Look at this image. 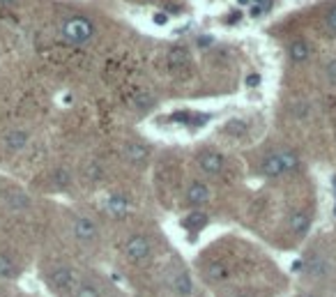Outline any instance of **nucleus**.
Returning a JSON list of instances; mask_svg holds the SVG:
<instances>
[{
	"label": "nucleus",
	"mask_w": 336,
	"mask_h": 297,
	"mask_svg": "<svg viewBox=\"0 0 336 297\" xmlns=\"http://www.w3.org/2000/svg\"><path fill=\"white\" fill-rule=\"evenodd\" d=\"M92 35H95V25L86 16H71L62 21V37L71 44H88Z\"/></svg>",
	"instance_id": "1"
},
{
	"label": "nucleus",
	"mask_w": 336,
	"mask_h": 297,
	"mask_svg": "<svg viewBox=\"0 0 336 297\" xmlns=\"http://www.w3.org/2000/svg\"><path fill=\"white\" fill-rule=\"evenodd\" d=\"M49 283L55 288V290H76V288H79L74 270L67 267V265L53 267V270L49 272Z\"/></svg>",
	"instance_id": "2"
},
{
	"label": "nucleus",
	"mask_w": 336,
	"mask_h": 297,
	"mask_svg": "<svg viewBox=\"0 0 336 297\" xmlns=\"http://www.w3.org/2000/svg\"><path fill=\"white\" fill-rule=\"evenodd\" d=\"M125 251H127V256H129V261L141 265V263L150 261V242H147V237H143V235H134L129 242H127Z\"/></svg>",
	"instance_id": "3"
},
{
	"label": "nucleus",
	"mask_w": 336,
	"mask_h": 297,
	"mask_svg": "<svg viewBox=\"0 0 336 297\" xmlns=\"http://www.w3.org/2000/svg\"><path fill=\"white\" fill-rule=\"evenodd\" d=\"M198 164H201V168L207 173V175H216V173L223 168V157L219 155V152H203L201 157H198Z\"/></svg>",
	"instance_id": "4"
},
{
	"label": "nucleus",
	"mask_w": 336,
	"mask_h": 297,
	"mask_svg": "<svg viewBox=\"0 0 336 297\" xmlns=\"http://www.w3.org/2000/svg\"><path fill=\"white\" fill-rule=\"evenodd\" d=\"M74 235L79 237L81 242L95 240V237H97V226H95V221H90V219H86V217L76 219V224H74Z\"/></svg>",
	"instance_id": "5"
},
{
	"label": "nucleus",
	"mask_w": 336,
	"mask_h": 297,
	"mask_svg": "<svg viewBox=\"0 0 336 297\" xmlns=\"http://www.w3.org/2000/svg\"><path fill=\"white\" fill-rule=\"evenodd\" d=\"M207 198H210V192L203 182H191V187L186 189V201L191 205H205Z\"/></svg>",
	"instance_id": "6"
},
{
	"label": "nucleus",
	"mask_w": 336,
	"mask_h": 297,
	"mask_svg": "<svg viewBox=\"0 0 336 297\" xmlns=\"http://www.w3.org/2000/svg\"><path fill=\"white\" fill-rule=\"evenodd\" d=\"M106 210H108V214H113V217H125L127 212H129V201L122 196H110L108 201H106Z\"/></svg>",
	"instance_id": "7"
},
{
	"label": "nucleus",
	"mask_w": 336,
	"mask_h": 297,
	"mask_svg": "<svg viewBox=\"0 0 336 297\" xmlns=\"http://www.w3.org/2000/svg\"><path fill=\"white\" fill-rule=\"evenodd\" d=\"M260 171L265 173L267 177H276V175H281V173H286V171H283L281 159H279V155H270V157H267V159L263 161Z\"/></svg>",
	"instance_id": "8"
},
{
	"label": "nucleus",
	"mask_w": 336,
	"mask_h": 297,
	"mask_svg": "<svg viewBox=\"0 0 336 297\" xmlns=\"http://www.w3.org/2000/svg\"><path fill=\"white\" fill-rule=\"evenodd\" d=\"M25 143H28V134L25 131H10L5 136V145H7V150H12V152H19V150H23L25 147Z\"/></svg>",
	"instance_id": "9"
},
{
	"label": "nucleus",
	"mask_w": 336,
	"mask_h": 297,
	"mask_svg": "<svg viewBox=\"0 0 336 297\" xmlns=\"http://www.w3.org/2000/svg\"><path fill=\"white\" fill-rule=\"evenodd\" d=\"M125 157L134 164H141L143 159L147 157V147L141 145V143H127L125 145Z\"/></svg>",
	"instance_id": "10"
},
{
	"label": "nucleus",
	"mask_w": 336,
	"mask_h": 297,
	"mask_svg": "<svg viewBox=\"0 0 336 297\" xmlns=\"http://www.w3.org/2000/svg\"><path fill=\"white\" fill-rule=\"evenodd\" d=\"M309 224H311L309 214H304V212H295V214L290 217V231L295 233V235H304V233L309 231Z\"/></svg>",
	"instance_id": "11"
},
{
	"label": "nucleus",
	"mask_w": 336,
	"mask_h": 297,
	"mask_svg": "<svg viewBox=\"0 0 336 297\" xmlns=\"http://www.w3.org/2000/svg\"><path fill=\"white\" fill-rule=\"evenodd\" d=\"M173 288H175V292H177V295H182V297H189L191 292H194V283H191L189 274H184V272H180V274L175 277V281H173Z\"/></svg>",
	"instance_id": "12"
},
{
	"label": "nucleus",
	"mask_w": 336,
	"mask_h": 297,
	"mask_svg": "<svg viewBox=\"0 0 336 297\" xmlns=\"http://www.w3.org/2000/svg\"><path fill=\"white\" fill-rule=\"evenodd\" d=\"M290 58L295 62H304L309 58V44L304 40H295L290 44Z\"/></svg>",
	"instance_id": "13"
},
{
	"label": "nucleus",
	"mask_w": 336,
	"mask_h": 297,
	"mask_svg": "<svg viewBox=\"0 0 336 297\" xmlns=\"http://www.w3.org/2000/svg\"><path fill=\"white\" fill-rule=\"evenodd\" d=\"M0 277L3 279H14L16 277V265L7 253H0Z\"/></svg>",
	"instance_id": "14"
},
{
	"label": "nucleus",
	"mask_w": 336,
	"mask_h": 297,
	"mask_svg": "<svg viewBox=\"0 0 336 297\" xmlns=\"http://www.w3.org/2000/svg\"><path fill=\"white\" fill-rule=\"evenodd\" d=\"M276 155H279V159H281V164H283V171H295V168L300 166V159H297L295 152L283 150V152H276Z\"/></svg>",
	"instance_id": "15"
},
{
	"label": "nucleus",
	"mask_w": 336,
	"mask_h": 297,
	"mask_svg": "<svg viewBox=\"0 0 336 297\" xmlns=\"http://www.w3.org/2000/svg\"><path fill=\"white\" fill-rule=\"evenodd\" d=\"M207 221V217L203 214V212H191L189 217L184 219V226L189 228V231H198V228H203Z\"/></svg>",
	"instance_id": "16"
},
{
	"label": "nucleus",
	"mask_w": 336,
	"mask_h": 297,
	"mask_svg": "<svg viewBox=\"0 0 336 297\" xmlns=\"http://www.w3.org/2000/svg\"><path fill=\"white\" fill-rule=\"evenodd\" d=\"M207 277H210V281H223V279L228 277L226 265H221V263H212V265L207 267Z\"/></svg>",
	"instance_id": "17"
},
{
	"label": "nucleus",
	"mask_w": 336,
	"mask_h": 297,
	"mask_svg": "<svg viewBox=\"0 0 336 297\" xmlns=\"http://www.w3.org/2000/svg\"><path fill=\"white\" fill-rule=\"evenodd\" d=\"M74 297H99V290L92 283H79V288L74 290Z\"/></svg>",
	"instance_id": "18"
},
{
	"label": "nucleus",
	"mask_w": 336,
	"mask_h": 297,
	"mask_svg": "<svg viewBox=\"0 0 336 297\" xmlns=\"http://www.w3.org/2000/svg\"><path fill=\"white\" fill-rule=\"evenodd\" d=\"M246 129H249V127H246L244 120H231L226 125V131L233 134V136H242V134H246Z\"/></svg>",
	"instance_id": "19"
},
{
	"label": "nucleus",
	"mask_w": 336,
	"mask_h": 297,
	"mask_svg": "<svg viewBox=\"0 0 336 297\" xmlns=\"http://www.w3.org/2000/svg\"><path fill=\"white\" fill-rule=\"evenodd\" d=\"M53 182L58 187H67L71 182L69 171H65V168H55V171H53Z\"/></svg>",
	"instance_id": "20"
},
{
	"label": "nucleus",
	"mask_w": 336,
	"mask_h": 297,
	"mask_svg": "<svg viewBox=\"0 0 336 297\" xmlns=\"http://www.w3.org/2000/svg\"><path fill=\"white\" fill-rule=\"evenodd\" d=\"M168 60H171L173 67L184 65V62H186V51L184 49H173L171 53H168Z\"/></svg>",
	"instance_id": "21"
},
{
	"label": "nucleus",
	"mask_w": 336,
	"mask_h": 297,
	"mask_svg": "<svg viewBox=\"0 0 336 297\" xmlns=\"http://www.w3.org/2000/svg\"><path fill=\"white\" fill-rule=\"evenodd\" d=\"M10 205L16 207V210H25V207H30V201H28V196H23V194H12Z\"/></svg>",
	"instance_id": "22"
},
{
	"label": "nucleus",
	"mask_w": 336,
	"mask_h": 297,
	"mask_svg": "<svg viewBox=\"0 0 336 297\" xmlns=\"http://www.w3.org/2000/svg\"><path fill=\"white\" fill-rule=\"evenodd\" d=\"M309 272H311L313 277H322V272H325V263L318 261V258H313V261L309 263Z\"/></svg>",
	"instance_id": "23"
},
{
	"label": "nucleus",
	"mask_w": 336,
	"mask_h": 297,
	"mask_svg": "<svg viewBox=\"0 0 336 297\" xmlns=\"http://www.w3.org/2000/svg\"><path fill=\"white\" fill-rule=\"evenodd\" d=\"M86 175L90 177V180H99V177H101V166H99V164H95V161H92V164H88Z\"/></svg>",
	"instance_id": "24"
},
{
	"label": "nucleus",
	"mask_w": 336,
	"mask_h": 297,
	"mask_svg": "<svg viewBox=\"0 0 336 297\" xmlns=\"http://www.w3.org/2000/svg\"><path fill=\"white\" fill-rule=\"evenodd\" d=\"M327 25H329L331 30H336V7L329 10V14H327Z\"/></svg>",
	"instance_id": "25"
},
{
	"label": "nucleus",
	"mask_w": 336,
	"mask_h": 297,
	"mask_svg": "<svg viewBox=\"0 0 336 297\" xmlns=\"http://www.w3.org/2000/svg\"><path fill=\"white\" fill-rule=\"evenodd\" d=\"M258 83H260V76H258V74H249V76H246V86H249V88H256Z\"/></svg>",
	"instance_id": "26"
},
{
	"label": "nucleus",
	"mask_w": 336,
	"mask_h": 297,
	"mask_svg": "<svg viewBox=\"0 0 336 297\" xmlns=\"http://www.w3.org/2000/svg\"><path fill=\"white\" fill-rule=\"evenodd\" d=\"M327 74H329L331 81H336V60H331L329 65H327Z\"/></svg>",
	"instance_id": "27"
},
{
	"label": "nucleus",
	"mask_w": 336,
	"mask_h": 297,
	"mask_svg": "<svg viewBox=\"0 0 336 297\" xmlns=\"http://www.w3.org/2000/svg\"><path fill=\"white\" fill-rule=\"evenodd\" d=\"M166 21H168V19H166V14H155V23H159V25H164V23H166Z\"/></svg>",
	"instance_id": "28"
},
{
	"label": "nucleus",
	"mask_w": 336,
	"mask_h": 297,
	"mask_svg": "<svg viewBox=\"0 0 336 297\" xmlns=\"http://www.w3.org/2000/svg\"><path fill=\"white\" fill-rule=\"evenodd\" d=\"M198 44H201V46H210V44H212V37H203Z\"/></svg>",
	"instance_id": "29"
},
{
	"label": "nucleus",
	"mask_w": 336,
	"mask_h": 297,
	"mask_svg": "<svg viewBox=\"0 0 336 297\" xmlns=\"http://www.w3.org/2000/svg\"><path fill=\"white\" fill-rule=\"evenodd\" d=\"M0 3H3V5H10V3H14V0H0Z\"/></svg>",
	"instance_id": "30"
},
{
	"label": "nucleus",
	"mask_w": 336,
	"mask_h": 297,
	"mask_svg": "<svg viewBox=\"0 0 336 297\" xmlns=\"http://www.w3.org/2000/svg\"><path fill=\"white\" fill-rule=\"evenodd\" d=\"M246 3H249V0H240V5H246Z\"/></svg>",
	"instance_id": "31"
},
{
	"label": "nucleus",
	"mask_w": 336,
	"mask_h": 297,
	"mask_svg": "<svg viewBox=\"0 0 336 297\" xmlns=\"http://www.w3.org/2000/svg\"><path fill=\"white\" fill-rule=\"evenodd\" d=\"M237 297H251V295H237Z\"/></svg>",
	"instance_id": "32"
},
{
	"label": "nucleus",
	"mask_w": 336,
	"mask_h": 297,
	"mask_svg": "<svg viewBox=\"0 0 336 297\" xmlns=\"http://www.w3.org/2000/svg\"><path fill=\"white\" fill-rule=\"evenodd\" d=\"M309 297H311V295H309Z\"/></svg>",
	"instance_id": "33"
}]
</instances>
